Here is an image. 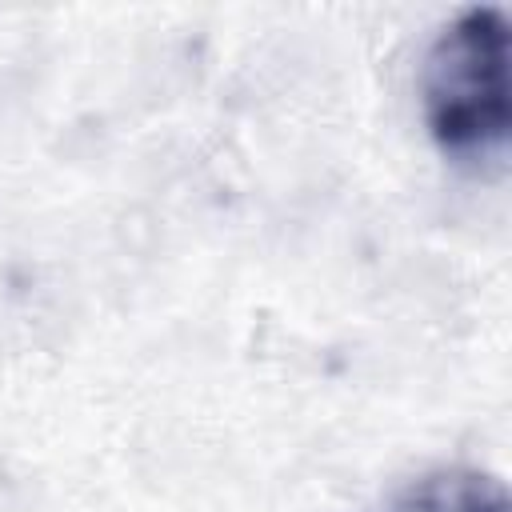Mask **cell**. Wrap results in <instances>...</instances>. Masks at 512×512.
Wrapping results in <instances>:
<instances>
[{
    "label": "cell",
    "instance_id": "1",
    "mask_svg": "<svg viewBox=\"0 0 512 512\" xmlns=\"http://www.w3.org/2000/svg\"><path fill=\"white\" fill-rule=\"evenodd\" d=\"M420 112L436 152L456 168L504 164L512 136L504 8H464L436 32L420 64Z\"/></svg>",
    "mask_w": 512,
    "mask_h": 512
},
{
    "label": "cell",
    "instance_id": "2",
    "mask_svg": "<svg viewBox=\"0 0 512 512\" xmlns=\"http://www.w3.org/2000/svg\"><path fill=\"white\" fill-rule=\"evenodd\" d=\"M376 512H512V500L496 472L452 464L404 484Z\"/></svg>",
    "mask_w": 512,
    "mask_h": 512
}]
</instances>
